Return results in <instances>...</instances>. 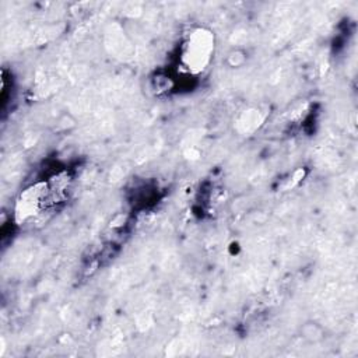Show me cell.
Instances as JSON below:
<instances>
[{
	"mask_svg": "<svg viewBox=\"0 0 358 358\" xmlns=\"http://www.w3.org/2000/svg\"><path fill=\"white\" fill-rule=\"evenodd\" d=\"M214 52V35L206 29L192 32L183 45L182 63L186 69L199 73L203 71Z\"/></svg>",
	"mask_w": 358,
	"mask_h": 358,
	"instance_id": "1",
	"label": "cell"
}]
</instances>
